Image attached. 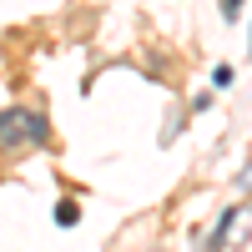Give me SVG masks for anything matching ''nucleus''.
<instances>
[{
	"label": "nucleus",
	"instance_id": "1",
	"mask_svg": "<svg viewBox=\"0 0 252 252\" xmlns=\"http://www.w3.org/2000/svg\"><path fill=\"white\" fill-rule=\"evenodd\" d=\"M46 141H51V121L35 106H5L0 111V152L5 157L35 152V146H46Z\"/></svg>",
	"mask_w": 252,
	"mask_h": 252
},
{
	"label": "nucleus",
	"instance_id": "2",
	"mask_svg": "<svg viewBox=\"0 0 252 252\" xmlns=\"http://www.w3.org/2000/svg\"><path fill=\"white\" fill-rule=\"evenodd\" d=\"M232 227H237V207H227V212L217 217V227H212V237L202 242V252H222V247H227V237H232Z\"/></svg>",
	"mask_w": 252,
	"mask_h": 252
},
{
	"label": "nucleus",
	"instance_id": "3",
	"mask_svg": "<svg viewBox=\"0 0 252 252\" xmlns=\"http://www.w3.org/2000/svg\"><path fill=\"white\" fill-rule=\"evenodd\" d=\"M56 222L71 227V222H76V202H61V207H56Z\"/></svg>",
	"mask_w": 252,
	"mask_h": 252
},
{
	"label": "nucleus",
	"instance_id": "4",
	"mask_svg": "<svg viewBox=\"0 0 252 252\" xmlns=\"http://www.w3.org/2000/svg\"><path fill=\"white\" fill-rule=\"evenodd\" d=\"M242 15V0H222V20H237Z\"/></svg>",
	"mask_w": 252,
	"mask_h": 252
},
{
	"label": "nucleus",
	"instance_id": "5",
	"mask_svg": "<svg viewBox=\"0 0 252 252\" xmlns=\"http://www.w3.org/2000/svg\"><path fill=\"white\" fill-rule=\"evenodd\" d=\"M232 76H237L232 66H217V71H212V81H217V86H232Z\"/></svg>",
	"mask_w": 252,
	"mask_h": 252
},
{
	"label": "nucleus",
	"instance_id": "6",
	"mask_svg": "<svg viewBox=\"0 0 252 252\" xmlns=\"http://www.w3.org/2000/svg\"><path fill=\"white\" fill-rule=\"evenodd\" d=\"M237 187H252V166H247V172H242V177H237Z\"/></svg>",
	"mask_w": 252,
	"mask_h": 252
},
{
	"label": "nucleus",
	"instance_id": "7",
	"mask_svg": "<svg viewBox=\"0 0 252 252\" xmlns=\"http://www.w3.org/2000/svg\"><path fill=\"white\" fill-rule=\"evenodd\" d=\"M247 56H252V40H247Z\"/></svg>",
	"mask_w": 252,
	"mask_h": 252
}]
</instances>
